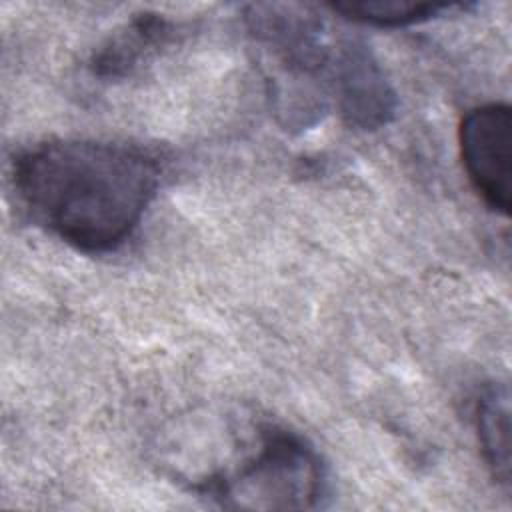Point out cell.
Here are the masks:
<instances>
[{
    "mask_svg": "<svg viewBox=\"0 0 512 512\" xmlns=\"http://www.w3.org/2000/svg\"><path fill=\"white\" fill-rule=\"evenodd\" d=\"M462 166L486 206L510 214L512 110L506 102L470 108L458 126Z\"/></svg>",
    "mask_w": 512,
    "mask_h": 512,
    "instance_id": "obj_3",
    "label": "cell"
},
{
    "mask_svg": "<svg viewBox=\"0 0 512 512\" xmlns=\"http://www.w3.org/2000/svg\"><path fill=\"white\" fill-rule=\"evenodd\" d=\"M202 490L232 508H316L326 492V474L300 434L262 426L254 450L236 468L204 480Z\"/></svg>",
    "mask_w": 512,
    "mask_h": 512,
    "instance_id": "obj_2",
    "label": "cell"
},
{
    "mask_svg": "<svg viewBox=\"0 0 512 512\" xmlns=\"http://www.w3.org/2000/svg\"><path fill=\"white\" fill-rule=\"evenodd\" d=\"M476 432L492 478L510 488V394L506 384H490L476 402Z\"/></svg>",
    "mask_w": 512,
    "mask_h": 512,
    "instance_id": "obj_6",
    "label": "cell"
},
{
    "mask_svg": "<svg viewBox=\"0 0 512 512\" xmlns=\"http://www.w3.org/2000/svg\"><path fill=\"white\" fill-rule=\"evenodd\" d=\"M12 182L30 216L86 254L122 246L160 184L144 148L102 140H48L14 158Z\"/></svg>",
    "mask_w": 512,
    "mask_h": 512,
    "instance_id": "obj_1",
    "label": "cell"
},
{
    "mask_svg": "<svg viewBox=\"0 0 512 512\" xmlns=\"http://www.w3.org/2000/svg\"><path fill=\"white\" fill-rule=\"evenodd\" d=\"M328 90L350 128L378 130L396 114V90L362 40L344 38L336 44L328 72Z\"/></svg>",
    "mask_w": 512,
    "mask_h": 512,
    "instance_id": "obj_4",
    "label": "cell"
},
{
    "mask_svg": "<svg viewBox=\"0 0 512 512\" xmlns=\"http://www.w3.org/2000/svg\"><path fill=\"white\" fill-rule=\"evenodd\" d=\"M174 22L156 12H142L116 30L90 60V70L100 78H122L140 60L170 42Z\"/></svg>",
    "mask_w": 512,
    "mask_h": 512,
    "instance_id": "obj_5",
    "label": "cell"
},
{
    "mask_svg": "<svg viewBox=\"0 0 512 512\" xmlns=\"http://www.w3.org/2000/svg\"><path fill=\"white\" fill-rule=\"evenodd\" d=\"M328 8L360 24H370L378 28H402L428 22L432 18L442 16L444 12L462 8V4L406 0H344L332 2Z\"/></svg>",
    "mask_w": 512,
    "mask_h": 512,
    "instance_id": "obj_7",
    "label": "cell"
}]
</instances>
